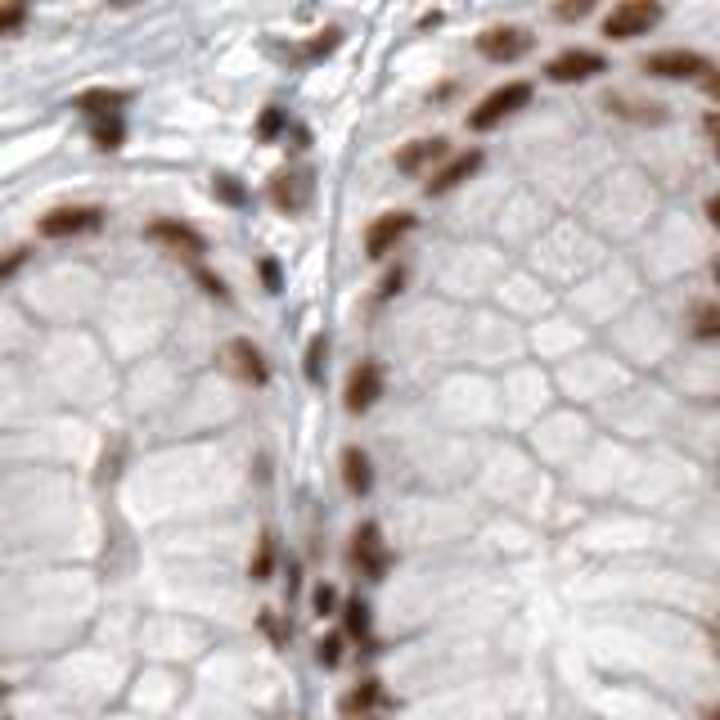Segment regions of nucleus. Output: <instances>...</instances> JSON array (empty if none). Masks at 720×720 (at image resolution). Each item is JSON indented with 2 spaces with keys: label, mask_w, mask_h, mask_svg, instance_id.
I'll use <instances>...</instances> for the list:
<instances>
[{
  "label": "nucleus",
  "mask_w": 720,
  "mask_h": 720,
  "mask_svg": "<svg viewBox=\"0 0 720 720\" xmlns=\"http://www.w3.org/2000/svg\"><path fill=\"white\" fill-rule=\"evenodd\" d=\"M531 104V86L527 81H504V86H495L491 95L482 99V104L468 113V131H491V126H500L509 113H518V108Z\"/></svg>",
  "instance_id": "obj_1"
},
{
  "label": "nucleus",
  "mask_w": 720,
  "mask_h": 720,
  "mask_svg": "<svg viewBox=\"0 0 720 720\" xmlns=\"http://www.w3.org/2000/svg\"><path fill=\"white\" fill-rule=\"evenodd\" d=\"M657 23H662V5H653V0H626V5H617L603 18V36L608 41H635V36H644Z\"/></svg>",
  "instance_id": "obj_2"
},
{
  "label": "nucleus",
  "mask_w": 720,
  "mask_h": 720,
  "mask_svg": "<svg viewBox=\"0 0 720 720\" xmlns=\"http://www.w3.org/2000/svg\"><path fill=\"white\" fill-rule=\"evenodd\" d=\"M644 72H653V77H671V81H689V77H707L711 63L702 59L698 50H657L644 59Z\"/></svg>",
  "instance_id": "obj_3"
},
{
  "label": "nucleus",
  "mask_w": 720,
  "mask_h": 720,
  "mask_svg": "<svg viewBox=\"0 0 720 720\" xmlns=\"http://www.w3.org/2000/svg\"><path fill=\"white\" fill-rule=\"evenodd\" d=\"M531 45V36L522 32V27H486L482 36H477V54L491 63H513L522 59Z\"/></svg>",
  "instance_id": "obj_4"
},
{
  "label": "nucleus",
  "mask_w": 720,
  "mask_h": 720,
  "mask_svg": "<svg viewBox=\"0 0 720 720\" xmlns=\"http://www.w3.org/2000/svg\"><path fill=\"white\" fill-rule=\"evenodd\" d=\"M410 225H414V216L410 212H383L374 225L365 230V257H387V252L396 248V243L410 234Z\"/></svg>",
  "instance_id": "obj_5"
},
{
  "label": "nucleus",
  "mask_w": 720,
  "mask_h": 720,
  "mask_svg": "<svg viewBox=\"0 0 720 720\" xmlns=\"http://www.w3.org/2000/svg\"><path fill=\"white\" fill-rule=\"evenodd\" d=\"M99 225V207H54V212L41 216V239H68V234L95 230Z\"/></svg>",
  "instance_id": "obj_6"
},
{
  "label": "nucleus",
  "mask_w": 720,
  "mask_h": 720,
  "mask_svg": "<svg viewBox=\"0 0 720 720\" xmlns=\"http://www.w3.org/2000/svg\"><path fill=\"white\" fill-rule=\"evenodd\" d=\"M378 392H383V369L374 365V360H360L356 369H351V378H347V410L351 414H360V410H369V405L378 401Z\"/></svg>",
  "instance_id": "obj_7"
},
{
  "label": "nucleus",
  "mask_w": 720,
  "mask_h": 720,
  "mask_svg": "<svg viewBox=\"0 0 720 720\" xmlns=\"http://www.w3.org/2000/svg\"><path fill=\"white\" fill-rule=\"evenodd\" d=\"M549 81H558V86H567V81H585L594 77V72H603V54L594 50H563L549 59Z\"/></svg>",
  "instance_id": "obj_8"
},
{
  "label": "nucleus",
  "mask_w": 720,
  "mask_h": 720,
  "mask_svg": "<svg viewBox=\"0 0 720 720\" xmlns=\"http://www.w3.org/2000/svg\"><path fill=\"white\" fill-rule=\"evenodd\" d=\"M153 243H167L171 252H185V257H198V252H207V239L194 230V225H185V221H153L149 230Z\"/></svg>",
  "instance_id": "obj_9"
},
{
  "label": "nucleus",
  "mask_w": 720,
  "mask_h": 720,
  "mask_svg": "<svg viewBox=\"0 0 720 720\" xmlns=\"http://www.w3.org/2000/svg\"><path fill=\"white\" fill-rule=\"evenodd\" d=\"M437 158H446V140H441V135H432V140H414V144H405V149L396 153V171L419 176V171L432 167Z\"/></svg>",
  "instance_id": "obj_10"
},
{
  "label": "nucleus",
  "mask_w": 720,
  "mask_h": 720,
  "mask_svg": "<svg viewBox=\"0 0 720 720\" xmlns=\"http://www.w3.org/2000/svg\"><path fill=\"white\" fill-rule=\"evenodd\" d=\"M477 167H482V153H477V149H468V153H459V158H450L446 167H441L437 176H432L423 189H428V194H450V189H455L459 180H468V176H473Z\"/></svg>",
  "instance_id": "obj_11"
},
{
  "label": "nucleus",
  "mask_w": 720,
  "mask_h": 720,
  "mask_svg": "<svg viewBox=\"0 0 720 720\" xmlns=\"http://www.w3.org/2000/svg\"><path fill=\"white\" fill-rule=\"evenodd\" d=\"M225 356H230L234 374L248 378V383H266V365H261V351L252 347L248 338H234L230 347H225Z\"/></svg>",
  "instance_id": "obj_12"
},
{
  "label": "nucleus",
  "mask_w": 720,
  "mask_h": 720,
  "mask_svg": "<svg viewBox=\"0 0 720 720\" xmlns=\"http://www.w3.org/2000/svg\"><path fill=\"white\" fill-rule=\"evenodd\" d=\"M342 477H347V491L351 495H365L369 491V459L360 446H347L342 450Z\"/></svg>",
  "instance_id": "obj_13"
},
{
  "label": "nucleus",
  "mask_w": 720,
  "mask_h": 720,
  "mask_svg": "<svg viewBox=\"0 0 720 720\" xmlns=\"http://www.w3.org/2000/svg\"><path fill=\"white\" fill-rule=\"evenodd\" d=\"M351 558H356V563H365L369 572H378V567H383V554H378V527H374V522L356 527V545H351Z\"/></svg>",
  "instance_id": "obj_14"
},
{
  "label": "nucleus",
  "mask_w": 720,
  "mask_h": 720,
  "mask_svg": "<svg viewBox=\"0 0 720 720\" xmlns=\"http://www.w3.org/2000/svg\"><path fill=\"white\" fill-rule=\"evenodd\" d=\"M126 104L122 90H86V95H77V108L81 113H108V108Z\"/></svg>",
  "instance_id": "obj_15"
},
{
  "label": "nucleus",
  "mask_w": 720,
  "mask_h": 720,
  "mask_svg": "<svg viewBox=\"0 0 720 720\" xmlns=\"http://www.w3.org/2000/svg\"><path fill=\"white\" fill-rule=\"evenodd\" d=\"M270 563H275V540L266 536V540H261V549H257V558H252V567H248L252 581H266V576H270Z\"/></svg>",
  "instance_id": "obj_16"
},
{
  "label": "nucleus",
  "mask_w": 720,
  "mask_h": 720,
  "mask_svg": "<svg viewBox=\"0 0 720 720\" xmlns=\"http://www.w3.org/2000/svg\"><path fill=\"white\" fill-rule=\"evenodd\" d=\"M693 320H698V338H716V329H720V311L711 302H702L698 311H693Z\"/></svg>",
  "instance_id": "obj_17"
},
{
  "label": "nucleus",
  "mask_w": 720,
  "mask_h": 720,
  "mask_svg": "<svg viewBox=\"0 0 720 720\" xmlns=\"http://www.w3.org/2000/svg\"><path fill=\"white\" fill-rule=\"evenodd\" d=\"M293 180H297V176H275V189H270V194H275V203L288 207V212L302 203V198H297V189H293Z\"/></svg>",
  "instance_id": "obj_18"
},
{
  "label": "nucleus",
  "mask_w": 720,
  "mask_h": 720,
  "mask_svg": "<svg viewBox=\"0 0 720 720\" xmlns=\"http://www.w3.org/2000/svg\"><path fill=\"white\" fill-rule=\"evenodd\" d=\"M27 23V9L23 5H9V9H0V36H9V32H18V27Z\"/></svg>",
  "instance_id": "obj_19"
},
{
  "label": "nucleus",
  "mask_w": 720,
  "mask_h": 720,
  "mask_svg": "<svg viewBox=\"0 0 720 720\" xmlns=\"http://www.w3.org/2000/svg\"><path fill=\"white\" fill-rule=\"evenodd\" d=\"M374 698H378V689H374V680H369L365 689H356L347 702H342V707H347V711H365V707H374Z\"/></svg>",
  "instance_id": "obj_20"
},
{
  "label": "nucleus",
  "mask_w": 720,
  "mask_h": 720,
  "mask_svg": "<svg viewBox=\"0 0 720 720\" xmlns=\"http://www.w3.org/2000/svg\"><path fill=\"white\" fill-rule=\"evenodd\" d=\"M320 356H324V338H311V347H306V378H320Z\"/></svg>",
  "instance_id": "obj_21"
},
{
  "label": "nucleus",
  "mask_w": 720,
  "mask_h": 720,
  "mask_svg": "<svg viewBox=\"0 0 720 720\" xmlns=\"http://www.w3.org/2000/svg\"><path fill=\"white\" fill-rule=\"evenodd\" d=\"M320 662H324V666H338V662H342V639H338V635L320 639Z\"/></svg>",
  "instance_id": "obj_22"
},
{
  "label": "nucleus",
  "mask_w": 720,
  "mask_h": 720,
  "mask_svg": "<svg viewBox=\"0 0 720 720\" xmlns=\"http://www.w3.org/2000/svg\"><path fill=\"white\" fill-rule=\"evenodd\" d=\"M95 140H99V149H117V140H122V126H117V122L95 126Z\"/></svg>",
  "instance_id": "obj_23"
},
{
  "label": "nucleus",
  "mask_w": 720,
  "mask_h": 720,
  "mask_svg": "<svg viewBox=\"0 0 720 720\" xmlns=\"http://www.w3.org/2000/svg\"><path fill=\"white\" fill-rule=\"evenodd\" d=\"M347 626H351V635H365V603H347Z\"/></svg>",
  "instance_id": "obj_24"
},
{
  "label": "nucleus",
  "mask_w": 720,
  "mask_h": 720,
  "mask_svg": "<svg viewBox=\"0 0 720 720\" xmlns=\"http://www.w3.org/2000/svg\"><path fill=\"white\" fill-rule=\"evenodd\" d=\"M23 257H27V248H14V252H9V257L0 261V279H9V275H14V270L23 266Z\"/></svg>",
  "instance_id": "obj_25"
},
{
  "label": "nucleus",
  "mask_w": 720,
  "mask_h": 720,
  "mask_svg": "<svg viewBox=\"0 0 720 720\" xmlns=\"http://www.w3.org/2000/svg\"><path fill=\"white\" fill-rule=\"evenodd\" d=\"M333 603H338V594H333L329 585H320V590H315V612L324 617V612H333Z\"/></svg>",
  "instance_id": "obj_26"
},
{
  "label": "nucleus",
  "mask_w": 720,
  "mask_h": 720,
  "mask_svg": "<svg viewBox=\"0 0 720 720\" xmlns=\"http://www.w3.org/2000/svg\"><path fill=\"white\" fill-rule=\"evenodd\" d=\"M590 9H594L590 0H572V5H558V18H585Z\"/></svg>",
  "instance_id": "obj_27"
},
{
  "label": "nucleus",
  "mask_w": 720,
  "mask_h": 720,
  "mask_svg": "<svg viewBox=\"0 0 720 720\" xmlns=\"http://www.w3.org/2000/svg\"><path fill=\"white\" fill-rule=\"evenodd\" d=\"M279 126H284V117H279V113H266V117H261V135H275Z\"/></svg>",
  "instance_id": "obj_28"
}]
</instances>
